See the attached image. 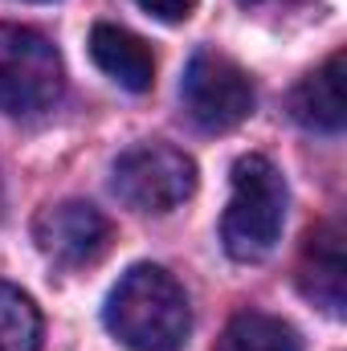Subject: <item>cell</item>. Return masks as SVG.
<instances>
[{
	"instance_id": "30bf717a",
	"label": "cell",
	"mask_w": 347,
	"mask_h": 351,
	"mask_svg": "<svg viewBox=\"0 0 347 351\" xmlns=\"http://www.w3.org/2000/svg\"><path fill=\"white\" fill-rule=\"evenodd\" d=\"M217 351H302V343L286 319L246 311L225 327V335L217 339Z\"/></svg>"
},
{
	"instance_id": "8992f818",
	"label": "cell",
	"mask_w": 347,
	"mask_h": 351,
	"mask_svg": "<svg viewBox=\"0 0 347 351\" xmlns=\"http://www.w3.org/2000/svg\"><path fill=\"white\" fill-rule=\"evenodd\" d=\"M33 241L49 262L78 269V265H90L106 254L110 221L86 200L45 204L37 213V221H33Z\"/></svg>"
},
{
	"instance_id": "3957f363",
	"label": "cell",
	"mask_w": 347,
	"mask_h": 351,
	"mask_svg": "<svg viewBox=\"0 0 347 351\" xmlns=\"http://www.w3.org/2000/svg\"><path fill=\"white\" fill-rule=\"evenodd\" d=\"M66 86L62 53L25 25H0V110L37 114L53 106Z\"/></svg>"
},
{
	"instance_id": "8fae6325",
	"label": "cell",
	"mask_w": 347,
	"mask_h": 351,
	"mask_svg": "<svg viewBox=\"0 0 347 351\" xmlns=\"http://www.w3.org/2000/svg\"><path fill=\"white\" fill-rule=\"evenodd\" d=\"M41 348V315L33 298L8 282H0V351H37Z\"/></svg>"
},
{
	"instance_id": "5bb4252c",
	"label": "cell",
	"mask_w": 347,
	"mask_h": 351,
	"mask_svg": "<svg viewBox=\"0 0 347 351\" xmlns=\"http://www.w3.org/2000/svg\"><path fill=\"white\" fill-rule=\"evenodd\" d=\"M254 4H258V0H254Z\"/></svg>"
},
{
	"instance_id": "277c9868",
	"label": "cell",
	"mask_w": 347,
	"mask_h": 351,
	"mask_svg": "<svg viewBox=\"0 0 347 351\" xmlns=\"http://www.w3.org/2000/svg\"><path fill=\"white\" fill-rule=\"evenodd\" d=\"M115 192L139 213H172L196 192V164L172 143H135L115 160Z\"/></svg>"
},
{
	"instance_id": "4fadbf2b",
	"label": "cell",
	"mask_w": 347,
	"mask_h": 351,
	"mask_svg": "<svg viewBox=\"0 0 347 351\" xmlns=\"http://www.w3.org/2000/svg\"><path fill=\"white\" fill-rule=\"evenodd\" d=\"M0 217H4V180H0Z\"/></svg>"
},
{
	"instance_id": "52a82bcc",
	"label": "cell",
	"mask_w": 347,
	"mask_h": 351,
	"mask_svg": "<svg viewBox=\"0 0 347 351\" xmlns=\"http://www.w3.org/2000/svg\"><path fill=\"white\" fill-rule=\"evenodd\" d=\"M90 58L106 78H115L131 94H143L156 82V58H152L147 41L123 25H94L90 29Z\"/></svg>"
},
{
	"instance_id": "ba28073f",
	"label": "cell",
	"mask_w": 347,
	"mask_h": 351,
	"mask_svg": "<svg viewBox=\"0 0 347 351\" xmlns=\"http://www.w3.org/2000/svg\"><path fill=\"white\" fill-rule=\"evenodd\" d=\"M344 233L339 225H315L302 241V290L327 315H344Z\"/></svg>"
},
{
	"instance_id": "6da1fadb",
	"label": "cell",
	"mask_w": 347,
	"mask_h": 351,
	"mask_svg": "<svg viewBox=\"0 0 347 351\" xmlns=\"http://www.w3.org/2000/svg\"><path fill=\"white\" fill-rule=\"evenodd\" d=\"M106 331L131 351H180L192 331L184 286L164 265H131L106 294Z\"/></svg>"
},
{
	"instance_id": "7c38bea8",
	"label": "cell",
	"mask_w": 347,
	"mask_h": 351,
	"mask_svg": "<svg viewBox=\"0 0 347 351\" xmlns=\"http://www.w3.org/2000/svg\"><path fill=\"white\" fill-rule=\"evenodd\" d=\"M139 8H143V12H152L156 21L176 25V21H188V16H192L196 0H139Z\"/></svg>"
},
{
	"instance_id": "5b68a950",
	"label": "cell",
	"mask_w": 347,
	"mask_h": 351,
	"mask_svg": "<svg viewBox=\"0 0 347 351\" xmlns=\"http://www.w3.org/2000/svg\"><path fill=\"white\" fill-rule=\"evenodd\" d=\"M180 98H184L188 119L200 131H233L254 114L250 74L217 49L192 53V62L184 70V82H180Z\"/></svg>"
},
{
	"instance_id": "9c48e42d",
	"label": "cell",
	"mask_w": 347,
	"mask_h": 351,
	"mask_svg": "<svg viewBox=\"0 0 347 351\" xmlns=\"http://www.w3.org/2000/svg\"><path fill=\"white\" fill-rule=\"evenodd\" d=\"M344 53H331L315 74H307L294 94H290V114L307 127V131H323V135H335L344 131Z\"/></svg>"
},
{
	"instance_id": "7a4b0ae2",
	"label": "cell",
	"mask_w": 347,
	"mask_h": 351,
	"mask_svg": "<svg viewBox=\"0 0 347 351\" xmlns=\"http://www.w3.org/2000/svg\"><path fill=\"white\" fill-rule=\"evenodd\" d=\"M229 204L221 217V241L229 258L261 262L274 254L286 221V180L265 156H241L229 176Z\"/></svg>"
}]
</instances>
